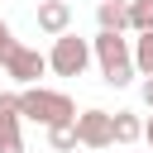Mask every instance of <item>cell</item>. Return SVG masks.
Masks as SVG:
<instances>
[{"label": "cell", "mask_w": 153, "mask_h": 153, "mask_svg": "<svg viewBox=\"0 0 153 153\" xmlns=\"http://www.w3.org/2000/svg\"><path fill=\"white\" fill-rule=\"evenodd\" d=\"M48 143H53L57 153H67V148H76V129H72V124H53V129H48Z\"/></svg>", "instance_id": "cell-12"}, {"label": "cell", "mask_w": 153, "mask_h": 153, "mask_svg": "<svg viewBox=\"0 0 153 153\" xmlns=\"http://www.w3.org/2000/svg\"><path fill=\"white\" fill-rule=\"evenodd\" d=\"M139 96H143V105L153 110V76H143V86H139Z\"/></svg>", "instance_id": "cell-14"}, {"label": "cell", "mask_w": 153, "mask_h": 153, "mask_svg": "<svg viewBox=\"0 0 153 153\" xmlns=\"http://www.w3.org/2000/svg\"><path fill=\"white\" fill-rule=\"evenodd\" d=\"M86 67H91V43L76 38L72 29L57 33V38H53V53H48V72H57V76H81Z\"/></svg>", "instance_id": "cell-3"}, {"label": "cell", "mask_w": 153, "mask_h": 153, "mask_svg": "<svg viewBox=\"0 0 153 153\" xmlns=\"http://www.w3.org/2000/svg\"><path fill=\"white\" fill-rule=\"evenodd\" d=\"M0 67H5V76L19 81V86H38V76L48 72V57H43L38 48H29V43H14L10 57H5Z\"/></svg>", "instance_id": "cell-4"}, {"label": "cell", "mask_w": 153, "mask_h": 153, "mask_svg": "<svg viewBox=\"0 0 153 153\" xmlns=\"http://www.w3.org/2000/svg\"><path fill=\"white\" fill-rule=\"evenodd\" d=\"M38 29L53 33V38L67 33V29H72V0H43V5H38Z\"/></svg>", "instance_id": "cell-7"}, {"label": "cell", "mask_w": 153, "mask_h": 153, "mask_svg": "<svg viewBox=\"0 0 153 153\" xmlns=\"http://www.w3.org/2000/svg\"><path fill=\"white\" fill-rule=\"evenodd\" d=\"M19 96L0 91V153H24V134H19Z\"/></svg>", "instance_id": "cell-6"}, {"label": "cell", "mask_w": 153, "mask_h": 153, "mask_svg": "<svg viewBox=\"0 0 153 153\" xmlns=\"http://www.w3.org/2000/svg\"><path fill=\"white\" fill-rule=\"evenodd\" d=\"M19 120H33V124L53 129V124H72V120H76V105H72L67 91L24 86V91H19Z\"/></svg>", "instance_id": "cell-1"}, {"label": "cell", "mask_w": 153, "mask_h": 153, "mask_svg": "<svg viewBox=\"0 0 153 153\" xmlns=\"http://www.w3.org/2000/svg\"><path fill=\"white\" fill-rule=\"evenodd\" d=\"M81 148H110V110H81L72 120Z\"/></svg>", "instance_id": "cell-5"}, {"label": "cell", "mask_w": 153, "mask_h": 153, "mask_svg": "<svg viewBox=\"0 0 153 153\" xmlns=\"http://www.w3.org/2000/svg\"><path fill=\"white\" fill-rule=\"evenodd\" d=\"M91 57L100 67V81L105 86H129L139 72H134V57H129V38L124 33H96L91 38Z\"/></svg>", "instance_id": "cell-2"}, {"label": "cell", "mask_w": 153, "mask_h": 153, "mask_svg": "<svg viewBox=\"0 0 153 153\" xmlns=\"http://www.w3.org/2000/svg\"><path fill=\"white\" fill-rule=\"evenodd\" d=\"M14 43H19V38H14V29H10L5 19H0V62L10 57V48H14Z\"/></svg>", "instance_id": "cell-13"}, {"label": "cell", "mask_w": 153, "mask_h": 153, "mask_svg": "<svg viewBox=\"0 0 153 153\" xmlns=\"http://www.w3.org/2000/svg\"><path fill=\"white\" fill-rule=\"evenodd\" d=\"M143 139H148V148H153V115L143 120Z\"/></svg>", "instance_id": "cell-15"}, {"label": "cell", "mask_w": 153, "mask_h": 153, "mask_svg": "<svg viewBox=\"0 0 153 153\" xmlns=\"http://www.w3.org/2000/svg\"><path fill=\"white\" fill-rule=\"evenodd\" d=\"M134 139H143V120L134 110H115L110 115V143H134Z\"/></svg>", "instance_id": "cell-9"}, {"label": "cell", "mask_w": 153, "mask_h": 153, "mask_svg": "<svg viewBox=\"0 0 153 153\" xmlns=\"http://www.w3.org/2000/svg\"><path fill=\"white\" fill-rule=\"evenodd\" d=\"M96 24H100V33H124L129 29V0H96Z\"/></svg>", "instance_id": "cell-8"}, {"label": "cell", "mask_w": 153, "mask_h": 153, "mask_svg": "<svg viewBox=\"0 0 153 153\" xmlns=\"http://www.w3.org/2000/svg\"><path fill=\"white\" fill-rule=\"evenodd\" d=\"M129 29L134 33H148L153 29V0H129Z\"/></svg>", "instance_id": "cell-11"}, {"label": "cell", "mask_w": 153, "mask_h": 153, "mask_svg": "<svg viewBox=\"0 0 153 153\" xmlns=\"http://www.w3.org/2000/svg\"><path fill=\"white\" fill-rule=\"evenodd\" d=\"M129 57H134V72L139 76H153V29L129 38Z\"/></svg>", "instance_id": "cell-10"}]
</instances>
